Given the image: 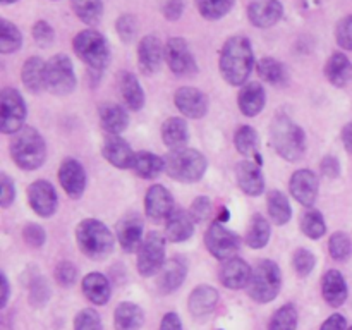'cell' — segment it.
<instances>
[{"instance_id": "cell-4", "label": "cell", "mask_w": 352, "mask_h": 330, "mask_svg": "<svg viewBox=\"0 0 352 330\" xmlns=\"http://www.w3.org/2000/svg\"><path fill=\"white\" fill-rule=\"evenodd\" d=\"M79 250L91 260H103L113 250V236L109 227L96 219H86L76 229Z\"/></svg>"}, {"instance_id": "cell-49", "label": "cell", "mask_w": 352, "mask_h": 330, "mask_svg": "<svg viewBox=\"0 0 352 330\" xmlns=\"http://www.w3.org/2000/svg\"><path fill=\"white\" fill-rule=\"evenodd\" d=\"M315 263H316L315 254H313L309 250H306V248H299V250H296L294 256H292V265H294L296 272H298L301 277H306V275L311 274L313 268H315Z\"/></svg>"}, {"instance_id": "cell-55", "label": "cell", "mask_w": 352, "mask_h": 330, "mask_svg": "<svg viewBox=\"0 0 352 330\" xmlns=\"http://www.w3.org/2000/svg\"><path fill=\"white\" fill-rule=\"evenodd\" d=\"M76 277H78V270L71 261H60L55 268V278L60 285H72Z\"/></svg>"}, {"instance_id": "cell-51", "label": "cell", "mask_w": 352, "mask_h": 330, "mask_svg": "<svg viewBox=\"0 0 352 330\" xmlns=\"http://www.w3.org/2000/svg\"><path fill=\"white\" fill-rule=\"evenodd\" d=\"M33 38L40 47H50L52 41H54L55 38L54 28H52L50 23H47V21H36L33 26Z\"/></svg>"}, {"instance_id": "cell-57", "label": "cell", "mask_w": 352, "mask_h": 330, "mask_svg": "<svg viewBox=\"0 0 352 330\" xmlns=\"http://www.w3.org/2000/svg\"><path fill=\"white\" fill-rule=\"evenodd\" d=\"M322 172H323V175H327V177L336 179L337 175H339V172H340L339 160H337L336 157H332V155H329V157L323 158Z\"/></svg>"}, {"instance_id": "cell-6", "label": "cell", "mask_w": 352, "mask_h": 330, "mask_svg": "<svg viewBox=\"0 0 352 330\" xmlns=\"http://www.w3.org/2000/svg\"><path fill=\"white\" fill-rule=\"evenodd\" d=\"M76 55L88 65L91 71L102 72L110 62V47L107 38L96 30H82L72 41Z\"/></svg>"}, {"instance_id": "cell-22", "label": "cell", "mask_w": 352, "mask_h": 330, "mask_svg": "<svg viewBox=\"0 0 352 330\" xmlns=\"http://www.w3.org/2000/svg\"><path fill=\"white\" fill-rule=\"evenodd\" d=\"M186 275H188V263H186L184 258H170V260L165 261L164 268H162L160 274H158V289H160L164 294L174 292L175 289H179L184 284Z\"/></svg>"}, {"instance_id": "cell-11", "label": "cell", "mask_w": 352, "mask_h": 330, "mask_svg": "<svg viewBox=\"0 0 352 330\" xmlns=\"http://www.w3.org/2000/svg\"><path fill=\"white\" fill-rule=\"evenodd\" d=\"M165 62H167L168 69L179 78H189L198 71L195 55L184 38H168L165 43Z\"/></svg>"}, {"instance_id": "cell-20", "label": "cell", "mask_w": 352, "mask_h": 330, "mask_svg": "<svg viewBox=\"0 0 352 330\" xmlns=\"http://www.w3.org/2000/svg\"><path fill=\"white\" fill-rule=\"evenodd\" d=\"M117 239L126 253L140 251L143 244V220L138 213H127L117 223Z\"/></svg>"}, {"instance_id": "cell-50", "label": "cell", "mask_w": 352, "mask_h": 330, "mask_svg": "<svg viewBox=\"0 0 352 330\" xmlns=\"http://www.w3.org/2000/svg\"><path fill=\"white\" fill-rule=\"evenodd\" d=\"M336 38L339 47L352 52V16H346L337 23Z\"/></svg>"}, {"instance_id": "cell-48", "label": "cell", "mask_w": 352, "mask_h": 330, "mask_svg": "<svg viewBox=\"0 0 352 330\" xmlns=\"http://www.w3.org/2000/svg\"><path fill=\"white\" fill-rule=\"evenodd\" d=\"M74 330H103L102 318L91 308L79 311L74 318Z\"/></svg>"}, {"instance_id": "cell-27", "label": "cell", "mask_w": 352, "mask_h": 330, "mask_svg": "<svg viewBox=\"0 0 352 330\" xmlns=\"http://www.w3.org/2000/svg\"><path fill=\"white\" fill-rule=\"evenodd\" d=\"M323 299L333 308H339L347 299V284L339 270H329L322 278Z\"/></svg>"}, {"instance_id": "cell-15", "label": "cell", "mask_w": 352, "mask_h": 330, "mask_svg": "<svg viewBox=\"0 0 352 330\" xmlns=\"http://www.w3.org/2000/svg\"><path fill=\"white\" fill-rule=\"evenodd\" d=\"M144 212H146L148 219L155 220V222L167 220L174 212V198H172L170 191L162 184L151 186L144 196Z\"/></svg>"}, {"instance_id": "cell-52", "label": "cell", "mask_w": 352, "mask_h": 330, "mask_svg": "<svg viewBox=\"0 0 352 330\" xmlns=\"http://www.w3.org/2000/svg\"><path fill=\"white\" fill-rule=\"evenodd\" d=\"M23 237L31 248H41L47 239V234H45L43 227L38 223H28L23 229Z\"/></svg>"}, {"instance_id": "cell-29", "label": "cell", "mask_w": 352, "mask_h": 330, "mask_svg": "<svg viewBox=\"0 0 352 330\" xmlns=\"http://www.w3.org/2000/svg\"><path fill=\"white\" fill-rule=\"evenodd\" d=\"M100 124L110 136H119L122 131L127 129L129 124V116L124 110V107L117 103H103L98 110Z\"/></svg>"}, {"instance_id": "cell-8", "label": "cell", "mask_w": 352, "mask_h": 330, "mask_svg": "<svg viewBox=\"0 0 352 330\" xmlns=\"http://www.w3.org/2000/svg\"><path fill=\"white\" fill-rule=\"evenodd\" d=\"M26 103L17 89L3 88L0 91V131L3 134H16L24 127Z\"/></svg>"}, {"instance_id": "cell-19", "label": "cell", "mask_w": 352, "mask_h": 330, "mask_svg": "<svg viewBox=\"0 0 352 330\" xmlns=\"http://www.w3.org/2000/svg\"><path fill=\"white\" fill-rule=\"evenodd\" d=\"M58 182L71 198H81L86 189V172L76 158H65L58 168Z\"/></svg>"}, {"instance_id": "cell-53", "label": "cell", "mask_w": 352, "mask_h": 330, "mask_svg": "<svg viewBox=\"0 0 352 330\" xmlns=\"http://www.w3.org/2000/svg\"><path fill=\"white\" fill-rule=\"evenodd\" d=\"M189 213H191L195 222H205L210 217V213H212V201L206 196H199V198L192 201Z\"/></svg>"}, {"instance_id": "cell-16", "label": "cell", "mask_w": 352, "mask_h": 330, "mask_svg": "<svg viewBox=\"0 0 352 330\" xmlns=\"http://www.w3.org/2000/svg\"><path fill=\"white\" fill-rule=\"evenodd\" d=\"M282 16H284V6L280 0H253L248 7L250 23L261 30L275 26Z\"/></svg>"}, {"instance_id": "cell-60", "label": "cell", "mask_w": 352, "mask_h": 330, "mask_svg": "<svg viewBox=\"0 0 352 330\" xmlns=\"http://www.w3.org/2000/svg\"><path fill=\"white\" fill-rule=\"evenodd\" d=\"M342 141L346 150L352 155V122L347 124V126L342 129Z\"/></svg>"}, {"instance_id": "cell-26", "label": "cell", "mask_w": 352, "mask_h": 330, "mask_svg": "<svg viewBox=\"0 0 352 330\" xmlns=\"http://www.w3.org/2000/svg\"><path fill=\"white\" fill-rule=\"evenodd\" d=\"M21 79L28 91L31 93H40L41 89H47V62L41 60L40 57H30L24 60Z\"/></svg>"}, {"instance_id": "cell-40", "label": "cell", "mask_w": 352, "mask_h": 330, "mask_svg": "<svg viewBox=\"0 0 352 330\" xmlns=\"http://www.w3.org/2000/svg\"><path fill=\"white\" fill-rule=\"evenodd\" d=\"M21 45H23V34L19 28L7 19L0 21V54H14L19 50Z\"/></svg>"}, {"instance_id": "cell-44", "label": "cell", "mask_w": 352, "mask_h": 330, "mask_svg": "<svg viewBox=\"0 0 352 330\" xmlns=\"http://www.w3.org/2000/svg\"><path fill=\"white\" fill-rule=\"evenodd\" d=\"M301 230L309 237V239H320L327 232L325 220L318 210H309L302 215Z\"/></svg>"}, {"instance_id": "cell-3", "label": "cell", "mask_w": 352, "mask_h": 330, "mask_svg": "<svg viewBox=\"0 0 352 330\" xmlns=\"http://www.w3.org/2000/svg\"><path fill=\"white\" fill-rule=\"evenodd\" d=\"M10 157L23 170H36L47 160V144L43 136L33 127H23L10 141Z\"/></svg>"}, {"instance_id": "cell-34", "label": "cell", "mask_w": 352, "mask_h": 330, "mask_svg": "<svg viewBox=\"0 0 352 330\" xmlns=\"http://www.w3.org/2000/svg\"><path fill=\"white\" fill-rule=\"evenodd\" d=\"M189 138V129L188 122L184 119H179V117H170L164 122L162 126V141H164L165 146H168L170 150H179V148H184V144L188 143Z\"/></svg>"}, {"instance_id": "cell-35", "label": "cell", "mask_w": 352, "mask_h": 330, "mask_svg": "<svg viewBox=\"0 0 352 330\" xmlns=\"http://www.w3.org/2000/svg\"><path fill=\"white\" fill-rule=\"evenodd\" d=\"M120 95H122L127 109L131 110L143 109L144 91L133 72H126V74H122V78H120Z\"/></svg>"}, {"instance_id": "cell-38", "label": "cell", "mask_w": 352, "mask_h": 330, "mask_svg": "<svg viewBox=\"0 0 352 330\" xmlns=\"http://www.w3.org/2000/svg\"><path fill=\"white\" fill-rule=\"evenodd\" d=\"M268 241H270V223L263 215L256 213V215H253L250 227H248V246L253 248V250H261V248L267 246Z\"/></svg>"}, {"instance_id": "cell-25", "label": "cell", "mask_w": 352, "mask_h": 330, "mask_svg": "<svg viewBox=\"0 0 352 330\" xmlns=\"http://www.w3.org/2000/svg\"><path fill=\"white\" fill-rule=\"evenodd\" d=\"M195 234V220L184 210H174L165 220V237L172 243H184Z\"/></svg>"}, {"instance_id": "cell-5", "label": "cell", "mask_w": 352, "mask_h": 330, "mask_svg": "<svg viewBox=\"0 0 352 330\" xmlns=\"http://www.w3.org/2000/svg\"><path fill=\"white\" fill-rule=\"evenodd\" d=\"M208 162L198 150L179 148L165 157V174L179 182H196L205 175Z\"/></svg>"}, {"instance_id": "cell-10", "label": "cell", "mask_w": 352, "mask_h": 330, "mask_svg": "<svg viewBox=\"0 0 352 330\" xmlns=\"http://www.w3.org/2000/svg\"><path fill=\"white\" fill-rule=\"evenodd\" d=\"M165 265V237L158 232H150L144 237L138 251V272L143 277L158 275Z\"/></svg>"}, {"instance_id": "cell-13", "label": "cell", "mask_w": 352, "mask_h": 330, "mask_svg": "<svg viewBox=\"0 0 352 330\" xmlns=\"http://www.w3.org/2000/svg\"><path fill=\"white\" fill-rule=\"evenodd\" d=\"M165 58V47L157 34H146L138 45V65L143 74L151 76L160 69Z\"/></svg>"}, {"instance_id": "cell-46", "label": "cell", "mask_w": 352, "mask_h": 330, "mask_svg": "<svg viewBox=\"0 0 352 330\" xmlns=\"http://www.w3.org/2000/svg\"><path fill=\"white\" fill-rule=\"evenodd\" d=\"M330 256L337 261H346L352 254V241L346 232L332 234L329 241Z\"/></svg>"}, {"instance_id": "cell-43", "label": "cell", "mask_w": 352, "mask_h": 330, "mask_svg": "<svg viewBox=\"0 0 352 330\" xmlns=\"http://www.w3.org/2000/svg\"><path fill=\"white\" fill-rule=\"evenodd\" d=\"M298 327V309L292 305H284L274 313L268 330H296Z\"/></svg>"}, {"instance_id": "cell-59", "label": "cell", "mask_w": 352, "mask_h": 330, "mask_svg": "<svg viewBox=\"0 0 352 330\" xmlns=\"http://www.w3.org/2000/svg\"><path fill=\"white\" fill-rule=\"evenodd\" d=\"M160 330H182V322L179 318V315L175 313H165L164 318H162Z\"/></svg>"}, {"instance_id": "cell-12", "label": "cell", "mask_w": 352, "mask_h": 330, "mask_svg": "<svg viewBox=\"0 0 352 330\" xmlns=\"http://www.w3.org/2000/svg\"><path fill=\"white\" fill-rule=\"evenodd\" d=\"M205 244L217 260H229L239 251V237L222 223L213 222L205 234Z\"/></svg>"}, {"instance_id": "cell-39", "label": "cell", "mask_w": 352, "mask_h": 330, "mask_svg": "<svg viewBox=\"0 0 352 330\" xmlns=\"http://www.w3.org/2000/svg\"><path fill=\"white\" fill-rule=\"evenodd\" d=\"M71 6L79 21L88 26H96L103 17L102 0H71Z\"/></svg>"}, {"instance_id": "cell-42", "label": "cell", "mask_w": 352, "mask_h": 330, "mask_svg": "<svg viewBox=\"0 0 352 330\" xmlns=\"http://www.w3.org/2000/svg\"><path fill=\"white\" fill-rule=\"evenodd\" d=\"M234 2L236 0H196V6L205 19L217 21L229 14V10L234 7Z\"/></svg>"}, {"instance_id": "cell-30", "label": "cell", "mask_w": 352, "mask_h": 330, "mask_svg": "<svg viewBox=\"0 0 352 330\" xmlns=\"http://www.w3.org/2000/svg\"><path fill=\"white\" fill-rule=\"evenodd\" d=\"M219 292L212 285H198L189 296V311L195 316H206L217 308Z\"/></svg>"}, {"instance_id": "cell-17", "label": "cell", "mask_w": 352, "mask_h": 330, "mask_svg": "<svg viewBox=\"0 0 352 330\" xmlns=\"http://www.w3.org/2000/svg\"><path fill=\"white\" fill-rule=\"evenodd\" d=\"M289 189H291V195L294 196L296 201L311 208L316 201V196H318V179L313 170L301 168V170H296L292 174Z\"/></svg>"}, {"instance_id": "cell-21", "label": "cell", "mask_w": 352, "mask_h": 330, "mask_svg": "<svg viewBox=\"0 0 352 330\" xmlns=\"http://www.w3.org/2000/svg\"><path fill=\"white\" fill-rule=\"evenodd\" d=\"M251 275H253V270H251L250 265L243 258L237 256L223 261L222 268H220V282H222V285L227 289H234V291L248 287Z\"/></svg>"}, {"instance_id": "cell-54", "label": "cell", "mask_w": 352, "mask_h": 330, "mask_svg": "<svg viewBox=\"0 0 352 330\" xmlns=\"http://www.w3.org/2000/svg\"><path fill=\"white\" fill-rule=\"evenodd\" d=\"M160 12L165 19L179 21L184 12V0H160Z\"/></svg>"}, {"instance_id": "cell-37", "label": "cell", "mask_w": 352, "mask_h": 330, "mask_svg": "<svg viewBox=\"0 0 352 330\" xmlns=\"http://www.w3.org/2000/svg\"><path fill=\"white\" fill-rule=\"evenodd\" d=\"M267 206H268V213H270L272 220H274L277 226H285V223L291 220L292 217L291 203H289L287 196H285L282 191H277V189H275V191L268 192Z\"/></svg>"}, {"instance_id": "cell-63", "label": "cell", "mask_w": 352, "mask_h": 330, "mask_svg": "<svg viewBox=\"0 0 352 330\" xmlns=\"http://www.w3.org/2000/svg\"><path fill=\"white\" fill-rule=\"evenodd\" d=\"M349 330H352V327H351V329H349Z\"/></svg>"}, {"instance_id": "cell-7", "label": "cell", "mask_w": 352, "mask_h": 330, "mask_svg": "<svg viewBox=\"0 0 352 330\" xmlns=\"http://www.w3.org/2000/svg\"><path fill=\"white\" fill-rule=\"evenodd\" d=\"M282 287V272L275 261L261 260L254 267L251 280L248 284V294L256 302H270L278 296Z\"/></svg>"}, {"instance_id": "cell-41", "label": "cell", "mask_w": 352, "mask_h": 330, "mask_svg": "<svg viewBox=\"0 0 352 330\" xmlns=\"http://www.w3.org/2000/svg\"><path fill=\"white\" fill-rule=\"evenodd\" d=\"M258 74L263 81L270 82V85H282L287 79V71H285V65L280 60L272 57L261 58L256 64Z\"/></svg>"}, {"instance_id": "cell-47", "label": "cell", "mask_w": 352, "mask_h": 330, "mask_svg": "<svg viewBox=\"0 0 352 330\" xmlns=\"http://www.w3.org/2000/svg\"><path fill=\"white\" fill-rule=\"evenodd\" d=\"M116 31L124 43L134 41L138 34V19L133 14H122L116 23Z\"/></svg>"}, {"instance_id": "cell-58", "label": "cell", "mask_w": 352, "mask_h": 330, "mask_svg": "<svg viewBox=\"0 0 352 330\" xmlns=\"http://www.w3.org/2000/svg\"><path fill=\"white\" fill-rule=\"evenodd\" d=\"M346 329H347L346 318H344L342 315H339V313H336V315H332L330 318H327L325 322H323L322 329L320 330H346Z\"/></svg>"}, {"instance_id": "cell-56", "label": "cell", "mask_w": 352, "mask_h": 330, "mask_svg": "<svg viewBox=\"0 0 352 330\" xmlns=\"http://www.w3.org/2000/svg\"><path fill=\"white\" fill-rule=\"evenodd\" d=\"M0 184H2V192H0V205L3 208H9L12 205L14 198H16V188H14L12 181L9 179V175L2 174L0 175Z\"/></svg>"}, {"instance_id": "cell-1", "label": "cell", "mask_w": 352, "mask_h": 330, "mask_svg": "<svg viewBox=\"0 0 352 330\" xmlns=\"http://www.w3.org/2000/svg\"><path fill=\"white\" fill-rule=\"evenodd\" d=\"M254 65V52L246 36H230L220 50L219 67L230 86L246 85Z\"/></svg>"}, {"instance_id": "cell-9", "label": "cell", "mask_w": 352, "mask_h": 330, "mask_svg": "<svg viewBox=\"0 0 352 330\" xmlns=\"http://www.w3.org/2000/svg\"><path fill=\"white\" fill-rule=\"evenodd\" d=\"M76 72L71 58L57 54L47 62V89L57 96L69 95L76 88Z\"/></svg>"}, {"instance_id": "cell-24", "label": "cell", "mask_w": 352, "mask_h": 330, "mask_svg": "<svg viewBox=\"0 0 352 330\" xmlns=\"http://www.w3.org/2000/svg\"><path fill=\"white\" fill-rule=\"evenodd\" d=\"M102 153L105 160L116 168H131L134 164V157H136L129 143L120 136L107 138L105 143H103Z\"/></svg>"}, {"instance_id": "cell-28", "label": "cell", "mask_w": 352, "mask_h": 330, "mask_svg": "<svg viewBox=\"0 0 352 330\" xmlns=\"http://www.w3.org/2000/svg\"><path fill=\"white\" fill-rule=\"evenodd\" d=\"M267 103V93L260 82H246L239 91V109L246 117H256Z\"/></svg>"}, {"instance_id": "cell-61", "label": "cell", "mask_w": 352, "mask_h": 330, "mask_svg": "<svg viewBox=\"0 0 352 330\" xmlns=\"http://www.w3.org/2000/svg\"><path fill=\"white\" fill-rule=\"evenodd\" d=\"M0 280H2V298H0V308H6L7 301H9V282H7L6 274H0Z\"/></svg>"}, {"instance_id": "cell-14", "label": "cell", "mask_w": 352, "mask_h": 330, "mask_svg": "<svg viewBox=\"0 0 352 330\" xmlns=\"http://www.w3.org/2000/svg\"><path fill=\"white\" fill-rule=\"evenodd\" d=\"M28 201L36 215L52 217L57 210V191L50 182L40 179L28 188Z\"/></svg>"}, {"instance_id": "cell-18", "label": "cell", "mask_w": 352, "mask_h": 330, "mask_svg": "<svg viewBox=\"0 0 352 330\" xmlns=\"http://www.w3.org/2000/svg\"><path fill=\"white\" fill-rule=\"evenodd\" d=\"M175 107L189 119H201L208 112V98L205 93L192 86H184L175 91Z\"/></svg>"}, {"instance_id": "cell-32", "label": "cell", "mask_w": 352, "mask_h": 330, "mask_svg": "<svg viewBox=\"0 0 352 330\" xmlns=\"http://www.w3.org/2000/svg\"><path fill=\"white\" fill-rule=\"evenodd\" d=\"M82 292L91 301L93 305L103 306L109 302L110 299V284L107 280L105 275L98 274V272H91L82 278Z\"/></svg>"}, {"instance_id": "cell-33", "label": "cell", "mask_w": 352, "mask_h": 330, "mask_svg": "<svg viewBox=\"0 0 352 330\" xmlns=\"http://www.w3.org/2000/svg\"><path fill=\"white\" fill-rule=\"evenodd\" d=\"M144 323V313L134 302H120L113 313L116 330H140Z\"/></svg>"}, {"instance_id": "cell-45", "label": "cell", "mask_w": 352, "mask_h": 330, "mask_svg": "<svg viewBox=\"0 0 352 330\" xmlns=\"http://www.w3.org/2000/svg\"><path fill=\"white\" fill-rule=\"evenodd\" d=\"M256 143H258V134L256 131L251 126H243L236 131V136H234V144H236L237 151L244 157H251L256 151Z\"/></svg>"}, {"instance_id": "cell-2", "label": "cell", "mask_w": 352, "mask_h": 330, "mask_svg": "<svg viewBox=\"0 0 352 330\" xmlns=\"http://www.w3.org/2000/svg\"><path fill=\"white\" fill-rule=\"evenodd\" d=\"M270 136L275 151L284 160L298 162L305 155V131L285 113H278L277 117H274L270 126Z\"/></svg>"}, {"instance_id": "cell-23", "label": "cell", "mask_w": 352, "mask_h": 330, "mask_svg": "<svg viewBox=\"0 0 352 330\" xmlns=\"http://www.w3.org/2000/svg\"><path fill=\"white\" fill-rule=\"evenodd\" d=\"M237 184L246 195L260 196L265 189V179L258 162L244 160L236 168Z\"/></svg>"}, {"instance_id": "cell-31", "label": "cell", "mask_w": 352, "mask_h": 330, "mask_svg": "<svg viewBox=\"0 0 352 330\" xmlns=\"http://www.w3.org/2000/svg\"><path fill=\"white\" fill-rule=\"evenodd\" d=\"M325 76L337 88L346 86L352 78V62L349 60V57L340 54V52L330 55V58L325 64Z\"/></svg>"}, {"instance_id": "cell-62", "label": "cell", "mask_w": 352, "mask_h": 330, "mask_svg": "<svg viewBox=\"0 0 352 330\" xmlns=\"http://www.w3.org/2000/svg\"><path fill=\"white\" fill-rule=\"evenodd\" d=\"M0 2H2L3 6H9V3H14V2H17V0H0Z\"/></svg>"}, {"instance_id": "cell-36", "label": "cell", "mask_w": 352, "mask_h": 330, "mask_svg": "<svg viewBox=\"0 0 352 330\" xmlns=\"http://www.w3.org/2000/svg\"><path fill=\"white\" fill-rule=\"evenodd\" d=\"M134 172L143 179H155L165 170V160L150 151H140L134 157Z\"/></svg>"}]
</instances>
